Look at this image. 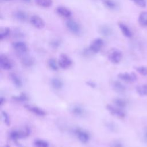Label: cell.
<instances>
[{"instance_id": "36", "label": "cell", "mask_w": 147, "mask_h": 147, "mask_svg": "<svg viewBox=\"0 0 147 147\" xmlns=\"http://www.w3.org/2000/svg\"><path fill=\"white\" fill-rule=\"evenodd\" d=\"M51 45H52V47L56 48V47H57L59 46V45H60V42H59V41L55 40V41H53L52 42Z\"/></svg>"}, {"instance_id": "4", "label": "cell", "mask_w": 147, "mask_h": 147, "mask_svg": "<svg viewBox=\"0 0 147 147\" xmlns=\"http://www.w3.org/2000/svg\"><path fill=\"white\" fill-rule=\"evenodd\" d=\"M104 45V41L100 38H96L92 40L90 44L89 50L90 52L96 53L99 52Z\"/></svg>"}, {"instance_id": "29", "label": "cell", "mask_w": 147, "mask_h": 147, "mask_svg": "<svg viewBox=\"0 0 147 147\" xmlns=\"http://www.w3.org/2000/svg\"><path fill=\"white\" fill-rule=\"evenodd\" d=\"M12 99L14 100L16 102H25L28 99V98L27 95L22 93L19 95H16V96H12Z\"/></svg>"}, {"instance_id": "16", "label": "cell", "mask_w": 147, "mask_h": 147, "mask_svg": "<svg viewBox=\"0 0 147 147\" xmlns=\"http://www.w3.org/2000/svg\"><path fill=\"white\" fill-rule=\"evenodd\" d=\"M118 26L125 37L127 38H131L132 37L133 33L127 25L122 22H119L118 23Z\"/></svg>"}, {"instance_id": "25", "label": "cell", "mask_w": 147, "mask_h": 147, "mask_svg": "<svg viewBox=\"0 0 147 147\" xmlns=\"http://www.w3.org/2000/svg\"><path fill=\"white\" fill-rule=\"evenodd\" d=\"M10 33V29L9 27H3L0 29V39L3 40L6 38Z\"/></svg>"}, {"instance_id": "9", "label": "cell", "mask_w": 147, "mask_h": 147, "mask_svg": "<svg viewBox=\"0 0 147 147\" xmlns=\"http://www.w3.org/2000/svg\"><path fill=\"white\" fill-rule=\"evenodd\" d=\"M31 24L37 29H42L45 26V22L41 17L37 15H33L30 18Z\"/></svg>"}, {"instance_id": "1", "label": "cell", "mask_w": 147, "mask_h": 147, "mask_svg": "<svg viewBox=\"0 0 147 147\" xmlns=\"http://www.w3.org/2000/svg\"><path fill=\"white\" fill-rule=\"evenodd\" d=\"M30 133V130L28 127H26L23 130H14L10 132L9 137L11 140L17 141L18 140L28 137Z\"/></svg>"}, {"instance_id": "8", "label": "cell", "mask_w": 147, "mask_h": 147, "mask_svg": "<svg viewBox=\"0 0 147 147\" xmlns=\"http://www.w3.org/2000/svg\"><path fill=\"white\" fill-rule=\"evenodd\" d=\"M118 78L125 82L133 83L137 80V77L134 72H122L118 75Z\"/></svg>"}, {"instance_id": "41", "label": "cell", "mask_w": 147, "mask_h": 147, "mask_svg": "<svg viewBox=\"0 0 147 147\" xmlns=\"http://www.w3.org/2000/svg\"><path fill=\"white\" fill-rule=\"evenodd\" d=\"M4 1H11V0H3Z\"/></svg>"}, {"instance_id": "38", "label": "cell", "mask_w": 147, "mask_h": 147, "mask_svg": "<svg viewBox=\"0 0 147 147\" xmlns=\"http://www.w3.org/2000/svg\"><path fill=\"white\" fill-rule=\"evenodd\" d=\"M21 1H22L23 2H26V3H29L31 1V0H21Z\"/></svg>"}, {"instance_id": "10", "label": "cell", "mask_w": 147, "mask_h": 147, "mask_svg": "<svg viewBox=\"0 0 147 147\" xmlns=\"http://www.w3.org/2000/svg\"><path fill=\"white\" fill-rule=\"evenodd\" d=\"M12 63L7 56L1 54L0 56V67L5 71H9L12 68Z\"/></svg>"}, {"instance_id": "23", "label": "cell", "mask_w": 147, "mask_h": 147, "mask_svg": "<svg viewBox=\"0 0 147 147\" xmlns=\"http://www.w3.org/2000/svg\"><path fill=\"white\" fill-rule=\"evenodd\" d=\"M21 62H22V64L24 66L27 67H31L33 65L34 61V59L31 57L25 56V57H23L22 58Z\"/></svg>"}, {"instance_id": "13", "label": "cell", "mask_w": 147, "mask_h": 147, "mask_svg": "<svg viewBox=\"0 0 147 147\" xmlns=\"http://www.w3.org/2000/svg\"><path fill=\"white\" fill-rule=\"evenodd\" d=\"M70 111L71 113L76 117H83L86 113L85 109L83 107L79 105H75L71 107Z\"/></svg>"}, {"instance_id": "24", "label": "cell", "mask_w": 147, "mask_h": 147, "mask_svg": "<svg viewBox=\"0 0 147 147\" xmlns=\"http://www.w3.org/2000/svg\"><path fill=\"white\" fill-rule=\"evenodd\" d=\"M136 91L140 96H147V84L138 86L136 87Z\"/></svg>"}, {"instance_id": "40", "label": "cell", "mask_w": 147, "mask_h": 147, "mask_svg": "<svg viewBox=\"0 0 147 147\" xmlns=\"http://www.w3.org/2000/svg\"><path fill=\"white\" fill-rule=\"evenodd\" d=\"M3 147H10V146H9V145H6L3 146Z\"/></svg>"}, {"instance_id": "7", "label": "cell", "mask_w": 147, "mask_h": 147, "mask_svg": "<svg viewBox=\"0 0 147 147\" xmlns=\"http://www.w3.org/2000/svg\"><path fill=\"white\" fill-rule=\"evenodd\" d=\"M58 64L61 68L67 69L71 66L72 64V61L68 55L65 53H62L59 56Z\"/></svg>"}, {"instance_id": "34", "label": "cell", "mask_w": 147, "mask_h": 147, "mask_svg": "<svg viewBox=\"0 0 147 147\" xmlns=\"http://www.w3.org/2000/svg\"><path fill=\"white\" fill-rule=\"evenodd\" d=\"M111 147H123V146L119 141H114L111 144Z\"/></svg>"}, {"instance_id": "19", "label": "cell", "mask_w": 147, "mask_h": 147, "mask_svg": "<svg viewBox=\"0 0 147 147\" xmlns=\"http://www.w3.org/2000/svg\"><path fill=\"white\" fill-rule=\"evenodd\" d=\"M14 17L19 21L24 22L27 20L28 16L26 13L22 10H17L14 13Z\"/></svg>"}, {"instance_id": "31", "label": "cell", "mask_w": 147, "mask_h": 147, "mask_svg": "<svg viewBox=\"0 0 147 147\" xmlns=\"http://www.w3.org/2000/svg\"><path fill=\"white\" fill-rule=\"evenodd\" d=\"M1 115L2 117V119L5 123V124L9 126L10 125V118L9 114L5 111H1Z\"/></svg>"}, {"instance_id": "12", "label": "cell", "mask_w": 147, "mask_h": 147, "mask_svg": "<svg viewBox=\"0 0 147 147\" xmlns=\"http://www.w3.org/2000/svg\"><path fill=\"white\" fill-rule=\"evenodd\" d=\"M25 107L26 109H27L29 111L31 112L32 113L40 117H43L45 115L46 113L45 111L42 109L41 108L34 106V105H25Z\"/></svg>"}, {"instance_id": "33", "label": "cell", "mask_w": 147, "mask_h": 147, "mask_svg": "<svg viewBox=\"0 0 147 147\" xmlns=\"http://www.w3.org/2000/svg\"><path fill=\"white\" fill-rule=\"evenodd\" d=\"M136 5L141 7H145L146 6V0H131Z\"/></svg>"}, {"instance_id": "2", "label": "cell", "mask_w": 147, "mask_h": 147, "mask_svg": "<svg viewBox=\"0 0 147 147\" xmlns=\"http://www.w3.org/2000/svg\"><path fill=\"white\" fill-rule=\"evenodd\" d=\"M122 58V52L117 49L113 48L110 50L108 53V59L109 61L113 64L119 63Z\"/></svg>"}, {"instance_id": "37", "label": "cell", "mask_w": 147, "mask_h": 147, "mask_svg": "<svg viewBox=\"0 0 147 147\" xmlns=\"http://www.w3.org/2000/svg\"><path fill=\"white\" fill-rule=\"evenodd\" d=\"M5 98L2 97V96H1L0 98V105L2 106L3 103H5Z\"/></svg>"}, {"instance_id": "22", "label": "cell", "mask_w": 147, "mask_h": 147, "mask_svg": "<svg viewBox=\"0 0 147 147\" xmlns=\"http://www.w3.org/2000/svg\"><path fill=\"white\" fill-rule=\"evenodd\" d=\"M36 3L42 7H49L52 5V0H35Z\"/></svg>"}, {"instance_id": "14", "label": "cell", "mask_w": 147, "mask_h": 147, "mask_svg": "<svg viewBox=\"0 0 147 147\" xmlns=\"http://www.w3.org/2000/svg\"><path fill=\"white\" fill-rule=\"evenodd\" d=\"M56 13L63 18H69L72 16L70 10L64 6H58L56 8Z\"/></svg>"}, {"instance_id": "5", "label": "cell", "mask_w": 147, "mask_h": 147, "mask_svg": "<svg viewBox=\"0 0 147 147\" xmlns=\"http://www.w3.org/2000/svg\"><path fill=\"white\" fill-rule=\"evenodd\" d=\"M74 133L79 141L83 144H86L90 140V136L89 133L83 129L76 128L74 130Z\"/></svg>"}, {"instance_id": "39", "label": "cell", "mask_w": 147, "mask_h": 147, "mask_svg": "<svg viewBox=\"0 0 147 147\" xmlns=\"http://www.w3.org/2000/svg\"><path fill=\"white\" fill-rule=\"evenodd\" d=\"M145 138L146 140L147 141V130L145 132Z\"/></svg>"}, {"instance_id": "17", "label": "cell", "mask_w": 147, "mask_h": 147, "mask_svg": "<svg viewBox=\"0 0 147 147\" xmlns=\"http://www.w3.org/2000/svg\"><path fill=\"white\" fill-rule=\"evenodd\" d=\"M51 84L52 88L56 90H61L63 87V81L58 78H53L51 80Z\"/></svg>"}, {"instance_id": "21", "label": "cell", "mask_w": 147, "mask_h": 147, "mask_svg": "<svg viewBox=\"0 0 147 147\" xmlns=\"http://www.w3.org/2000/svg\"><path fill=\"white\" fill-rule=\"evenodd\" d=\"M138 23L142 26H147V11L141 12L138 18Z\"/></svg>"}, {"instance_id": "3", "label": "cell", "mask_w": 147, "mask_h": 147, "mask_svg": "<svg viewBox=\"0 0 147 147\" xmlns=\"http://www.w3.org/2000/svg\"><path fill=\"white\" fill-rule=\"evenodd\" d=\"M66 26L68 29L75 35H79L81 33V27L75 20L72 19L68 20L66 22Z\"/></svg>"}, {"instance_id": "11", "label": "cell", "mask_w": 147, "mask_h": 147, "mask_svg": "<svg viewBox=\"0 0 147 147\" xmlns=\"http://www.w3.org/2000/svg\"><path fill=\"white\" fill-rule=\"evenodd\" d=\"M13 47L15 51L20 55H23L27 52L28 47L26 44L22 41H17L13 44Z\"/></svg>"}, {"instance_id": "26", "label": "cell", "mask_w": 147, "mask_h": 147, "mask_svg": "<svg viewBox=\"0 0 147 147\" xmlns=\"http://www.w3.org/2000/svg\"><path fill=\"white\" fill-rule=\"evenodd\" d=\"M48 65L49 67L54 71H56L58 70L59 68V64L58 62L56 61V60L53 58H51L48 61Z\"/></svg>"}, {"instance_id": "20", "label": "cell", "mask_w": 147, "mask_h": 147, "mask_svg": "<svg viewBox=\"0 0 147 147\" xmlns=\"http://www.w3.org/2000/svg\"><path fill=\"white\" fill-rule=\"evenodd\" d=\"M99 33L102 35H103V36H104L105 37H108V36H110L111 34V33H112L111 29L109 26L106 25H102L99 28Z\"/></svg>"}, {"instance_id": "28", "label": "cell", "mask_w": 147, "mask_h": 147, "mask_svg": "<svg viewBox=\"0 0 147 147\" xmlns=\"http://www.w3.org/2000/svg\"><path fill=\"white\" fill-rule=\"evenodd\" d=\"M34 146L35 147H49V143L42 139H36L33 142Z\"/></svg>"}, {"instance_id": "15", "label": "cell", "mask_w": 147, "mask_h": 147, "mask_svg": "<svg viewBox=\"0 0 147 147\" xmlns=\"http://www.w3.org/2000/svg\"><path fill=\"white\" fill-rule=\"evenodd\" d=\"M111 85H112V87H113V90L118 93L122 94V93L125 92V91H126L125 86L118 80L113 81L112 82Z\"/></svg>"}, {"instance_id": "27", "label": "cell", "mask_w": 147, "mask_h": 147, "mask_svg": "<svg viewBox=\"0 0 147 147\" xmlns=\"http://www.w3.org/2000/svg\"><path fill=\"white\" fill-rule=\"evenodd\" d=\"M113 103L115 104V105L118 107H119L121 109H123L126 106L127 103L126 101L122 98H115L113 100Z\"/></svg>"}, {"instance_id": "32", "label": "cell", "mask_w": 147, "mask_h": 147, "mask_svg": "<svg viewBox=\"0 0 147 147\" xmlns=\"http://www.w3.org/2000/svg\"><path fill=\"white\" fill-rule=\"evenodd\" d=\"M136 70L141 75L143 76L147 75V67L145 66H138L135 68Z\"/></svg>"}, {"instance_id": "30", "label": "cell", "mask_w": 147, "mask_h": 147, "mask_svg": "<svg viewBox=\"0 0 147 147\" xmlns=\"http://www.w3.org/2000/svg\"><path fill=\"white\" fill-rule=\"evenodd\" d=\"M103 4L109 9H115L117 7L116 3L113 0H103Z\"/></svg>"}, {"instance_id": "6", "label": "cell", "mask_w": 147, "mask_h": 147, "mask_svg": "<svg viewBox=\"0 0 147 147\" xmlns=\"http://www.w3.org/2000/svg\"><path fill=\"white\" fill-rule=\"evenodd\" d=\"M106 109L113 115L118 118H123L125 117L126 114L122 109L113 106L111 105H107L106 106Z\"/></svg>"}, {"instance_id": "35", "label": "cell", "mask_w": 147, "mask_h": 147, "mask_svg": "<svg viewBox=\"0 0 147 147\" xmlns=\"http://www.w3.org/2000/svg\"><path fill=\"white\" fill-rule=\"evenodd\" d=\"M86 84H87V86H90V87H91V88H95V87H96V84H95V82H92V81H91V80L87 81V82H86Z\"/></svg>"}, {"instance_id": "18", "label": "cell", "mask_w": 147, "mask_h": 147, "mask_svg": "<svg viewBox=\"0 0 147 147\" xmlns=\"http://www.w3.org/2000/svg\"><path fill=\"white\" fill-rule=\"evenodd\" d=\"M10 79L14 86L17 88H20L22 86V82L20 76L16 73H11L10 74Z\"/></svg>"}]
</instances>
